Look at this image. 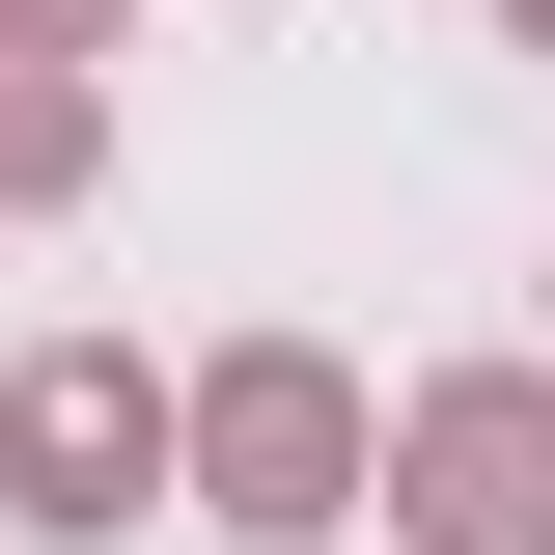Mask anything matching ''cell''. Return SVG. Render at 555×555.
I'll list each match as a JSON object with an SVG mask.
<instances>
[{
  "mask_svg": "<svg viewBox=\"0 0 555 555\" xmlns=\"http://www.w3.org/2000/svg\"><path fill=\"white\" fill-rule=\"evenodd\" d=\"M0 473H28V528H112V473H139V361H28Z\"/></svg>",
  "mask_w": 555,
  "mask_h": 555,
  "instance_id": "obj_1",
  "label": "cell"
},
{
  "mask_svg": "<svg viewBox=\"0 0 555 555\" xmlns=\"http://www.w3.org/2000/svg\"><path fill=\"white\" fill-rule=\"evenodd\" d=\"M416 528H444V555H528V528H555V416H528V389H473L444 444H416Z\"/></svg>",
  "mask_w": 555,
  "mask_h": 555,
  "instance_id": "obj_2",
  "label": "cell"
},
{
  "mask_svg": "<svg viewBox=\"0 0 555 555\" xmlns=\"http://www.w3.org/2000/svg\"><path fill=\"white\" fill-rule=\"evenodd\" d=\"M222 528H334V389H306V361L222 389Z\"/></svg>",
  "mask_w": 555,
  "mask_h": 555,
  "instance_id": "obj_3",
  "label": "cell"
},
{
  "mask_svg": "<svg viewBox=\"0 0 555 555\" xmlns=\"http://www.w3.org/2000/svg\"><path fill=\"white\" fill-rule=\"evenodd\" d=\"M528 28H555V0H528Z\"/></svg>",
  "mask_w": 555,
  "mask_h": 555,
  "instance_id": "obj_4",
  "label": "cell"
}]
</instances>
